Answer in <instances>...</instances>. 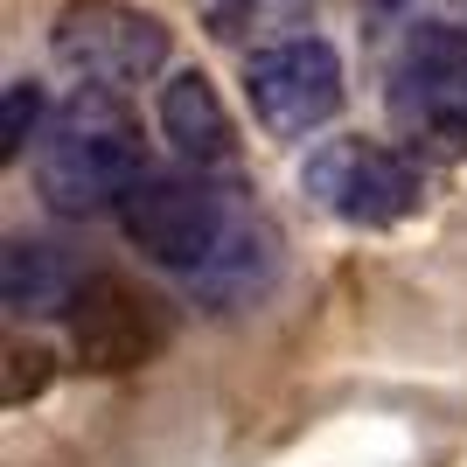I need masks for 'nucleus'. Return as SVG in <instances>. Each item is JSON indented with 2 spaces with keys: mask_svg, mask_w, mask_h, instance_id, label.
Wrapping results in <instances>:
<instances>
[{
  "mask_svg": "<svg viewBox=\"0 0 467 467\" xmlns=\"http://www.w3.org/2000/svg\"><path fill=\"white\" fill-rule=\"evenodd\" d=\"M161 133L182 154V168H195V175L231 168V154H237L231 112H223V98L210 91L202 70H175V78L161 84Z\"/></svg>",
  "mask_w": 467,
  "mask_h": 467,
  "instance_id": "nucleus-8",
  "label": "nucleus"
},
{
  "mask_svg": "<svg viewBox=\"0 0 467 467\" xmlns=\"http://www.w3.org/2000/svg\"><path fill=\"white\" fill-rule=\"evenodd\" d=\"M244 98L265 133L293 140V133H314L328 126L335 105H342V63L321 36H286V42H265L252 49L244 63Z\"/></svg>",
  "mask_w": 467,
  "mask_h": 467,
  "instance_id": "nucleus-5",
  "label": "nucleus"
},
{
  "mask_svg": "<svg viewBox=\"0 0 467 467\" xmlns=\"http://www.w3.org/2000/svg\"><path fill=\"white\" fill-rule=\"evenodd\" d=\"M140 175H147V140L112 91H78L63 112L42 119L36 189L49 195V210L63 216L119 210Z\"/></svg>",
  "mask_w": 467,
  "mask_h": 467,
  "instance_id": "nucleus-2",
  "label": "nucleus"
},
{
  "mask_svg": "<svg viewBox=\"0 0 467 467\" xmlns=\"http://www.w3.org/2000/svg\"><path fill=\"white\" fill-rule=\"evenodd\" d=\"M363 28H370L377 57L405 36H426V28H467V0H370L363 7Z\"/></svg>",
  "mask_w": 467,
  "mask_h": 467,
  "instance_id": "nucleus-10",
  "label": "nucleus"
},
{
  "mask_svg": "<svg viewBox=\"0 0 467 467\" xmlns=\"http://www.w3.org/2000/svg\"><path fill=\"white\" fill-rule=\"evenodd\" d=\"M300 15H307V0H216V7H210L216 36H231V42H252V36L286 42L279 28H293Z\"/></svg>",
  "mask_w": 467,
  "mask_h": 467,
  "instance_id": "nucleus-11",
  "label": "nucleus"
},
{
  "mask_svg": "<svg viewBox=\"0 0 467 467\" xmlns=\"http://www.w3.org/2000/svg\"><path fill=\"white\" fill-rule=\"evenodd\" d=\"M49 49L63 70L84 78V91H112V98L126 84H147L168 70V28L126 0H70L49 28Z\"/></svg>",
  "mask_w": 467,
  "mask_h": 467,
  "instance_id": "nucleus-4",
  "label": "nucleus"
},
{
  "mask_svg": "<svg viewBox=\"0 0 467 467\" xmlns=\"http://www.w3.org/2000/svg\"><path fill=\"white\" fill-rule=\"evenodd\" d=\"M63 321H70V342H78V356L91 370H140L168 342V314H161L154 293L133 286V279H105V273H91V286L78 293V307Z\"/></svg>",
  "mask_w": 467,
  "mask_h": 467,
  "instance_id": "nucleus-7",
  "label": "nucleus"
},
{
  "mask_svg": "<svg viewBox=\"0 0 467 467\" xmlns=\"http://www.w3.org/2000/svg\"><path fill=\"white\" fill-rule=\"evenodd\" d=\"M36 119H42V98H36V84H15L7 91V126H0V161H15L21 147H36Z\"/></svg>",
  "mask_w": 467,
  "mask_h": 467,
  "instance_id": "nucleus-12",
  "label": "nucleus"
},
{
  "mask_svg": "<svg viewBox=\"0 0 467 467\" xmlns=\"http://www.w3.org/2000/svg\"><path fill=\"white\" fill-rule=\"evenodd\" d=\"M119 231L140 252L189 279V293H202L210 307H237L265 293L279 265L273 231L258 223V210L237 189L210 175H140L133 195L119 202Z\"/></svg>",
  "mask_w": 467,
  "mask_h": 467,
  "instance_id": "nucleus-1",
  "label": "nucleus"
},
{
  "mask_svg": "<svg viewBox=\"0 0 467 467\" xmlns=\"http://www.w3.org/2000/svg\"><path fill=\"white\" fill-rule=\"evenodd\" d=\"M300 182L321 210L349 216V223H398L419 202V161L384 140H328L300 168Z\"/></svg>",
  "mask_w": 467,
  "mask_h": 467,
  "instance_id": "nucleus-6",
  "label": "nucleus"
},
{
  "mask_svg": "<svg viewBox=\"0 0 467 467\" xmlns=\"http://www.w3.org/2000/svg\"><path fill=\"white\" fill-rule=\"evenodd\" d=\"M84 286H91V273L78 265L70 244L21 237L15 252L0 258V293H7V307H15V314H70Z\"/></svg>",
  "mask_w": 467,
  "mask_h": 467,
  "instance_id": "nucleus-9",
  "label": "nucleus"
},
{
  "mask_svg": "<svg viewBox=\"0 0 467 467\" xmlns=\"http://www.w3.org/2000/svg\"><path fill=\"white\" fill-rule=\"evenodd\" d=\"M384 105L405 154L467 147V28H426L384 49Z\"/></svg>",
  "mask_w": 467,
  "mask_h": 467,
  "instance_id": "nucleus-3",
  "label": "nucleus"
}]
</instances>
